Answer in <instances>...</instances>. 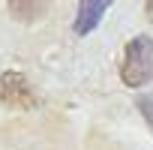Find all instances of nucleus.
<instances>
[{
  "label": "nucleus",
  "mask_w": 153,
  "mask_h": 150,
  "mask_svg": "<svg viewBox=\"0 0 153 150\" xmlns=\"http://www.w3.org/2000/svg\"><path fill=\"white\" fill-rule=\"evenodd\" d=\"M120 78L126 87H141L153 78V39L150 36H135L129 39L120 63Z\"/></svg>",
  "instance_id": "nucleus-1"
},
{
  "label": "nucleus",
  "mask_w": 153,
  "mask_h": 150,
  "mask_svg": "<svg viewBox=\"0 0 153 150\" xmlns=\"http://www.w3.org/2000/svg\"><path fill=\"white\" fill-rule=\"evenodd\" d=\"M0 99H3L9 108H33L36 96L27 84V78L21 72H3L0 75Z\"/></svg>",
  "instance_id": "nucleus-2"
},
{
  "label": "nucleus",
  "mask_w": 153,
  "mask_h": 150,
  "mask_svg": "<svg viewBox=\"0 0 153 150\" xmlns=\"http://www.w3.org/2000/svg\"><path fill=\"white\" fill-rule=\"evenodd\" d=\"M111 3H114V0H81L78 9H75V24H72V30L78 33V36L93 33V30L99 27V21L105 18V12H108Z\"/></svg>",
  "instance_id": "nucleus-3"
},
{
  "label": "nucleus",
  "mask_w": 153,
  "mask_h": 150,
  "mask_svg": "<svg viewBox=\"0 0 153 150\" xmlns=\"http://www.w3.org/2000/svg\"><path fill=\"white\" fill-rule=\"evenodd\" d=\"M6 3H9V12H12L18 21L33 24V21H39V18L48 12L51 0H6Z\"/></svg>",
  "instance_id": "nucleus-4"
},
{
  "label": "nucleus",
  "mask_w": 153,
  "mask_h": 150,
  "mask_svg": "<svg viewBox=\"0 0 153 150\" xmlns=\"http://www.w3.org/2000/svg\"><path fill=\"white\" fill-rule=\"evenodd\" d=\"M138 111L144 114V120L153 126V93H147V96H141L138 99Z\"/></svg>",
  "instance_id": "nucleus-5"
},
{
  "label": "nucleus",
  "mask_w": 153,
  "mask_h": 150,
  "mask_svg": "<svg viewBox=\"0 0 153 150\" xmlns=\"http://www.w3.org/2000/svg\"><path fill=\"white\" fill-rule=\"evenodd\" d=\"M147 18L153 21V0H147Z\"/></svg>",
  "instance_id": "nucleus-6"
}]
</instances>
